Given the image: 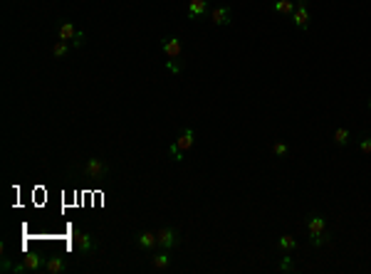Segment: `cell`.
I'll list each match as a JSON object with an SVG mask.
<instances>
[{"instance_id":"obj_1","label":"cell","mask_w":371,"mask_h":274,"mask_svg":"<svg viewBox=\"0 0 371 274\" xmlns=\"http://www.w3.org/2000/svg\"><path fill=\"white\" fill-rule=\"evenodd\" d=\"M307 230H310V242L315 247H319V245H324V242L332 239V235L327 232V218L322 213H310L307 215Z\"/></svg>"},{"instance_id":"obj_2","label":"cell","mask_w":371,"mask_h":274,"mask_svg":"<svg viewBox=\"0 0 371 274\" xmlns=\"http://www.w3.org/2000/svg\"><path fill=\"white\" fill-rule=\"evenodd\" d=\"M82 176L87 181H104L109 176V163L102 158H87V163L82 165Z\"/></svg>"},{"instance_id":"obj_3","label":"cell","mask_w":371,"mask_h":274,"mask_svg":"<svg viewBox=\"0 0 371 274\" xmlns=\"http://www.w3.org/2000/svg\"><path fill=\"white\" fill-rule=\"evenodd\" d=\"M72 239H74V245H77V250H79V255H82V257H89V255H94V252H97V239H94L92 235L74 230V232H72Z\"/></svg>"},{"instance_id":"obj_4","label":"cell","mask_w":371,"mask_h":274,"mask_svg":"<svg viewBox=\"0 0 371 274\" xmlns=\"http://www.w3.org/2000/svg\"><path fill=\"white\" fill-rule=\"evenodd\" d=\"M156 237H159V247H161V250H173V247L181 242L178 230H173V227H164V230H159Z\"/></svg>"},{"instance_id":"obj_5","label":"cell","mask_w":371,"mask_h":274,"mask_svg":"<svg viewBox=\"0 0 371 274\" xmlns=\"http://www.w3.org/2000/svg\"><path fill=\"white\" fill-rule=\"evenodd\" d=\"M292 22H295L302 32H307V27H310V8H307V0H297V8H295V13H292Z\"/></svg>"},{"instance_id":"obj_6","label":"cell","mask_w":371,"mask_h":274,"mask_svg":"<svg viewBox=\"0 0 371 274\" xmlns=\"http://www.w3.org/2000/svg\"><path fill=\"white\" fill-rule=\"evenodd\" d=\"M161 50H164V55L168 57V59H178L181 57V52H183V45H181V40L173 35H168L161 40Z\"/></svg>"},{"instance_id":"obj_7","label":"cell","mask_w":371,"mask_h":274,"mask_svg":"<svg viewBox=\"0 0 371 274\" xmlns=\"http://www.w3.org/2000/svg\"><path fill=\"white\" fill-rule=\"evenodd\" d=\"M208 18L213 20V25H230L233 22V10L228 8V5H221V8H213L210 13H208Z\"/></svg>"},{"instance_id":"obj_8","label":"cell","mask_w":371,"mask_h":274,"mask_svg":"<svg viewBox=\"0 0 371 274\" xmlns=\"http://www.w3.org/2000/svg\"><path fill=\"white\" fill-rule=\"evenodd\" d=\"M193 144H196V131H193V128H183V131L178 133V139L173 141V146L178 148L181 153L191 151V148H193Z\"/></svg>"},{"instance_id":"obj_9","label":"cell","mask_w":371,"mask_h":274,"mask_svg":"<svg viewBox=\"0 0 371 274\" xmlns=\"http://www.w3.org/2000/svg\"><path fill=\"white\" fill-rule=\"evenodd\" d=\"M134 239H136V245H139L141 250H146V252H153V250L159 247V237H156L153 232H136Z\"/></svg>"},{"instance_id":"obj_10","label":"cell","mask_w":371,"mask_h":274,"mask_svg":"<svg viewBox=\"0 0 371 274\" xmlns=\"http://www.w3.org/2000/svg\"><path fill=\"white\" fill-rule=\"evenodd\" d=\"M208 15V0H191L188 3V20H201Z\"/></svg>"},{"instance_id":"obj_11","label":"cell","mask_w":371,"mask_h":274,"mask_svg":"<svg viewBox=\"0 0 371 274\" xmlns=\"http://www.w3.org/2000/svg\"><path fill=\"white\" fill-rule=\"evenodd\" d=\"M171 250H161V252H153V257H151V267L156 269V272H164V269H168L171 267V255H168Z\"/></svg>"},{"instance_id":"obj_12","label":"cell","mask_w":371,"mask_h":274,"mask_svg":"<svg viewBox=\"0 0 371 274\" xmlns=\"http://www.w3.org/2000/svg\"><path fill=\"white\" fill-rule=\"evenodd\" d=\"M45 269L50 274H62V272H67V262L62 259V257H47V262H45Z\"/></svg>"},{"instance_id":"obj_13","label":"cell","mask_w":371,"mask_h":274,"mask_svg":"<svg viewBox=\"0 0 371 274\" xmlns=\"http://www.w3.org/2000/svg\"><path fill=\"white\" fill-rule=\"evenodd\" d=\"M77 35H79V30H74L72 22H67V20L59 22V27H57V40H65V42H67V40H74Z\"/></svg>"},{"instance_id":"obj_14","label":"cell","mask_w":371,"mask_h":274,"mask_svg":"<svg viewBox=\"0 0 371 274\" xmlns=\"http://www.w3.org/2000/svg\"><path fill=\"white\" fill-rule=\"evenodd\" d=\"M275 13L277 15H290L292 18V13H295V8H297V0H275Z\"/></svg>"},{"instance_id":"obj_15","label":"cell","mask_w":371,"mask_h":274,"mask_svg":"<svg viewBox=\"0 0 371 274\" xmlns=\"http://www.w3.org/2000/svg\"><path fill=\"white\" fill-rule=\"evenodd\" d=\"M45 257H40V255H27L25 259H22V264L27 267V272H40L42 267H45Z\"/></svg>"},{"instance_id":"obj_16","label":"cell","mask_w":371,"mask_h":274,"mask_svg":"<svg viewBox=\"0 0 371 274\" xmlns=\"http://www.w3.org/2000/svg\"><path fill=\"white\" fill-rule=\"evenodd\" d=\"M349 139H352L349 128H336V131H334V144H336V146H347Z\"/></svg>"},{"instance_id":"obj_17","label":"cell","mask_w":371,"mask_h":274,"mask_svg":"<svg viewBox=\"0 0 371 274\" xmlns=\"http://www.w3.org/2000/svg\"><path fill=\"white\" fill-rule=\"evenodd\" d=\"M52 55H55L57 59L67 57V55H70V45H67L65 40H57V42H55V47H52Z\"/></svg>"},{"instance_id":"obj_18","label":"cell","mask_w":371,"mask_h":274,"mask_svg":"<svg viewBox=\"0 0 371 274\" xmlns=\"http://www.w3.org/2000/svg\"><path fill=\"white\" fill-rule=\"evenodd\" d=\"M280 247H282V252H292L297 247V239L290 237V235H282V237H280Z\"/></svg>"},{"instance_id":"obj_19","label":"cell","mask_w":371,"mask_h":274,"mask_svg":"<svg viewBox=\"0 0 371 274\" xmlns=\"http://www.w3.org/2000/svg\"><path fill=\"white\" fill-rule=\"evenodd\" d=\"M272 153L282 158V156H287V153H290V146H287L285 141H275V144H272Z\"/></svg>"},{"instance_id":"obj_20","label":"cell","mask_w":371,"mask_h":274,"mask_svg":"<svg viewBox=\"0 0 371 274\" xmlns=\"http://www.w3.org/2000/svg\"><path fill=\"white\" fill-rule=\"evenodd\" d=\"M295 264H292V257H282V264H280V272H292Z\"/></svg>"},{"instance_id":"obj_21","label":"cell","mask_w":371,"mask_h":274,"mask_svg":"<svg viewBox=\"0 0 371 274\" xmlns=\"http://www.w3.org/2000/svg\"><path fill=\"white\" fill-rule=\"evenodd\" d=\"M359 148H361V153H371V136H361Z\"/></svg>"},{"instance_id":"obj_22","label":"cell","mask_w":371,"mask_h":274,"mask_svg":"<svg viewBox=\"0 0 371 274\" xmlns=\"http://www.w3.org/2000/svg\"><path fill=\"white\" fill-rule=\"evenodd\" d=\"M168 70H173V72H181V70H183V64H181V62H168Z\"/></svg>"},{"instance_id":"obj_23","label":"cell","mask_w":371,"mask_h":274,"mask_svg":"<svg viewBox=\"0 0 371 274\" xmlns=\"http://www.w3.org/2000/svg\"><path fill=\"white\" fill-rule=\"evenodd\" d=\"M369 109H371V99H369Z\"/></svg>"}]
</instances>
